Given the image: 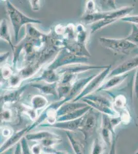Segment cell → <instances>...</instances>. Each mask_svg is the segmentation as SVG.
I'll return each instance as SVG.
<instances>
[{"label":"cell","instance_id":"45","mask_svg":"<svg viewBox=\"0 0 138 154\" xmlns=\"http://www.w3.org/2000/svg\"><path fill=\"white\" fill-rule=\"evenodd\" d=\"M133 154H138V151H136V152H135V153H134Z\"/></svg>","mask_w":138,"mask_h":154},{"label":"cell","instance_id":"12","mask_svg":"<svg viewBox=\"0 0 138 154\" xmlns=\"http://www.w3.org/2000/svg\"><path fill=\"white\" fill-rule=\"evenodd\" d=\"M87 106V104L82 103H71L64 104L62 105L59 109H58L56 112L57 118L65 115L66 114H69L70 112H74L79 109H82L84 107Z\"/></svg>","mask_w":138,"mask_h":154},{"label":"cell","instance_id":"36","mask_svg":"<svg viewBox=\"0 0 138 154\" xmlns=\"http://www.w3.org/2000/svg\"><path fill=\"white\" fill-rule=\"evenodd\" d=\"M21 77L20 76H12L11 77L9 81V84L11 86H15L19 84L21 80Z\"/></svg>","mask_w":138,"mask_h":154},{"label":"cell","instance_id":"26","mask_svg":"<svg viewBox=\"0 0 138 154\" xmlns=\"http://www.w3.org/2000/svg\"><path fill=\"white\" fill-rule=\"evenodd\" d=\"M71 88L72 86L68 85H63V86L58 87L57 88L58 96L60 98L65 96H67L70 92Z\"/></svg>","mask_w":138,"mask_h":154},{"label":"cell","instance_id":"8","mask_svg":"<svg viewBox=\"0 0 138 154\" xmlns=\"http://www.w3.org/2000/svg\"><path fill=\"white\" fill-rule=\"evenodd\" d=\"M128 76V74H126L110 77L108 80L107 81L104 83L102 84L96 91L98 92L112 89L113 88H115L116 86L120 85L121 83H122L127 78Z\"/></svg>","mask_w":138,"mask_h":154},{"label":"cell","instance_id":"15","mask_svg":"<svg viewBox=\"0 0 138 154\" xmlns=\"http://www.w3.org/2000/svg\"><path fill=\"white\" fill-rule=\"evenodd\" d=\"M1 38L7 41L11 46L13 52L14 51L15 47L12 44L11 40V35L9 29L8 22L6 19L2 20L1 22Z\"/></svg>","mask_w":138,"mask_h":154},{"label":"cell","instance_id":"5","mask_svg":"<svg viewBox=\"0 0 138 154\" xmlns=\"http://www.w3.org/2000/svg\"><path fill=\"white\" fill-rule=\"evenodd\" d=\"M138 67V55L126 60L110 71L108 78L115 75L128 74V72Z\"/></svg>","mask_w":138,"mask_h":154},{"label":"cell","instance_id":"35","mask_svg":"<svg viewBox=\"0 0 138 154\" xmlns=\"http://www.w3.org/2000/svg\"><path fill=\"white\" fill-rule=\"evenodd\" d=\"M21 146H22V154H31L28 145L26 142V139L25 138H23L22 140Z\"/></svg>","mask_w":138,"mask_h":154},{"label":"cell","instance_id":"3","mask_svg":"<svg viewBox=\"0 0 138 154\" xmlns=\"http://www.w3.org/2000/svg\"><path fill=\"white\" fill-rule=\"evenodd\" d=\"M88 59L85 57L79 56L68 51V49H63L60 51L57 57L50 65L47 69L56 70L60 67L69 64H75L87 63Z\"/></svg>","mask_w":138,"mask_h":154},{"label":"cell","instance_id":"40","mask_svg":"<svg viewBox=\"0 0 138 154\" xmlns=\"http://www.w3.org/2000/svg\"><path fill=\"white\" fill-rule=\"evenodd\" d=\"M32 9L34 11H38L40 8V1H30Z\"/></svg>","mask_w":138,"mask_h":154},{"label":"cell","instance_id":"21","mask_svg":"<svg viewBox=\"0 0 138 154\" xmlns=\"http://www.w3.org/2000/svg\"><path fill=\"white\" fill-rule=\"evenodd\" d=\"M114 132L108 128L103 126L101 129V134L104 141L109 146H111L112 144V133Z\"/></svg>","mask_w":138,"mask_h":154},{"label":"cell","instance_id":"33","mask_svg":"<svg viewBox=\"0 0 138 154\" xmlns=\"http://www.w3.org/2000/svg\"><path fill=\"white\" fill-rule=\"evenodd\" d=\"M12 116V114L11 110L6 109L5 110L2 111L1 114V117L2 121H9L11 120Z\"/></svg>","mask_w":138,"mask_h":154},{"label":"cell","instance_id":"19","mask_svg":"<svg viewBox=\"0 0 138 154\" xmlns=\"http://www.w3.org/2000/svg\"><path fill=\"white\" fill-rule=\"evenodd\" d=\"M47 100L46 98L41 96H35L32 100L33 109L36 110L41 109L47 105Z\"/></svg>","mask_w":138,"mask_h":154},{"label":"cell","instance_id":"27","mask_svg":"<svg viewBox=\"0 0 138 154\" xmlns=\"http://www.w3.org/2000/svg\"><path fill=\"white\" fill-rule=\"evenodd\" d=\"M126 103V98L122 95H119L114 100V105L117 109H125Z\"/></svg>","mask_w":138,"mask_h":154},{"label":"cell","instance_id":"42","mask_svg":"<svg viewBox=\"0 0 138 154\" xmlns=\"http://www.w3.org/2000/svg\"><path fill=\"white\" fill-rule=\"evenodd\" d=\"M14 154H22V146L20 143H18L14 151Z\"/></svg>","mask_w":138,"mask_h":154},{"label":"cell","instance_id":"13","mask_svg":"<svg viewBox=\"0 0 138 154\" xmlns=\"http://www.w3.org/2000/svg\"><path fill=\"white\" fill-rule=\"evenodd\" d=\"M82 121V118H79L75 120L66 122H60L54 125H51L52 127L58 128L63 130H75L81 125Z\"/></svg>","mask_w":138,"mask_h":154},{"label":"cell","instance_id":"30","mask_svg":"<svg viewBox=\"0 0 138 154\" xmlns=\"http://www.w3.org/2000/svg\"><path fill=\"white\" fill-rule=\"evenodd\" d=\"M121 21L127 23H131L132 24L138 25V15L127 16L121 19Z\"/></svg>","mask_w":138,"mask_h":154},{"label":"cell","instance_id":"41","mask_svg":"<svg viewBox=\"0 0 138 154\" xmlns=\"http://www.w3.org/2000/svg\"><path fill=\"white\" fill-rule=\"evenodd\" d=\"M2 135H3L5 137L10 136L11 135V130L9 128H4L2 131Z\"/></svg>","mask_w":138,"mask_h":154},{"label":"cell","instance_id":"37","mask_svg":"<svg viewBox=\"0 0 138 154\" xmlns=\"http://www.w3.org/2000/svg\"><path fill=\"white\" fill-rule=\"evenodd\" d=\"M87 8L88 12L86 14H91L93 13H95V4L94 2L93 1H90L87 3Z\"/></svg>","mask_w":138,"mask_h":154},{"label":"cell","instance_id":"24","mask_svg":"<svg viewBox=\"0 0 138 154\" xmlns=\"http://www.w3.org/2000/svg\"><path fill=\"white\" fill-rule=\"evenodd\" d=\"M77 27V30L78 32L77 42L79 44L84 45L83 43H85V41L86 40L87 35L86 30L84 29L83 26L81 25H79Z\"/></svg>","mask_w":138,"mask_h":154},{"label":"cell","instance_id":"11","mask_svg":"<svg viewBox=\"0 0 138 154\" xmlns=\"http://www.w3.org/2000/svg\"><path fill=\"white\" fill-rule=\"evenodd\" d=\"M90 109H91V106H86L82 109H79L74 112H70L69 114H66L65 115L58 117L57 121L60 122L73 121L79 118H81Z\"/></svg>","mask_w":138,"mask_h":154},{"label":"cell","instance_id":"7","mask_svg":"<svg viewBox=\"0 0 138 154\" xmlns=\"http://www.w3.org/2000/svg\"><path fill=\"white\" fill-rule=\"evenodd\" d=\"M109 66H95V65H88L82 64H75L72 65H68L66 66L62 67L60 69H58V74H64L66 72H69L71 74H75L86 72L90 69H101V68H106Z\"/></svg>","mask_w":138,"mask_h":154},{"label":"cell","instance_id":"17","mask_svg":"<svg viewBox=\"0 0 138 154\" xmlns=\"http://www.w3.org/2000/svg\"><path fill=\"white\" fill-rule=\"evenodd\" d=\"M26 139L30 141H43L47 139H57L56 135L47 131L30 134L26 136Z\"/></svg>","mask_w":138,"mask_h":154},{"label":"cell","instance_id":"38","mask_svg":"<svg viewBox=\"0 0 138 154\" xmlns=\"http://www.w3.org/2000/svg\"><path fill=\"white\" fill-rule=\"evenodd\" d=\"M32 154H41L42 153V149L41 146L39 144H36L34 145L32 147Z\"/></svg>","mask_w":138,"mask_h":154},{"label":"cell","instance_id":"20","mask_svg":"<svg viewBox=\"0 0 138 154\" xmlns=\"http://www.w3.org/2000/svg\"><path fill=\"white\" fill-rule=\"evenodd\" d=\"M116 21L112 20L105 19L101 20V21L93 23L91 26V33H93L97 31L98 30L104 27L107 26L111 24L112 23H114Z\"/></svg>","mask_w":138,"mask_h":154},{"label":"cell","instance_id":"9","mask_svg":"<svg viewBox=\"0 0 138 154\" xmlns=\"http://www.w3.org/2000/svg\"><path fill=\"white\" fill-rule=\"evenodd\" d=\"M57 74V73L55 72V70L54 71L52 69H50L47 68L43 72L42 75H40V77H36L31 79L29 81V82L44 81L48 83L49 84L54 83L59 80Z\"/></svg>","mask_w":138,"mask_h":154},{"label":"cell","instance_id":"22","mask_svg":"<svg viewBox=\"0 0 138 154\" xmlns=\"http://www.w3.org/2000/svg\"><path fill=\"white\" fill-rule=\"evenodd\" d=\"M125 38L136 45L138 48V27L136 25L132 24L131 32Z\"/></svg>","mask_w":138,"mask_h":154},{"label":"cell","instance_id":"39","mask_svg":"<svg viewBox=\"0 0 138 154\" xmlns=\"http://www.w3.org/2000/svg\"><path fill=\"white\" fill-rule=\"evenodd\" d=\"M26 112L33 120H35V119L37 118V112H36V110L34 109H28L27 110H26Z\"/></svg>","mask_w":138,"mask_h":154},{"label":"cell","instance_id":"28","mask_svg":"<svg viewBox=\"0 0 138 154\" xmlns=\"http://www.w3.org/2000/svg\"><path fill=\"white\" fill-rule=\"evenodd\" d=\"M103 152V146L100 143L99 141L95 140L93 145L91 154H101Z\"/></svg>","mask_w":138,"mask_h":154},{"label":"cell","instance_id":"25","mask_svg":"<svg viewBox=\"0 0 138 154\" xmlns=\"http://www.w3.org/2000/svg\"><path fill=\"white\" fill-rule=\"evenodd\" d=\"M69 139L70 140L71 144L72 147L76 154H84L82 152V149L81 148V145L76 139H74L73 137L71 136L70 134H68Z\"/></svg>","mask_w":138,"mask_h":154},{"label":"cell","instance_id":"4","mask_svg":"<svg viewBox=\"0 0 138 154\" xmlns=\"http://www.w3.org/2000/svg\"><path fill=\"white\" fill-rule=\"evenodd\" d=\"M111 67L112 65H109L107 68H105V69H104L101 73L96 76H95L88 83L86 87L82 90V91L79 94V95L77 96L73 100V102H75L78 100H81L82 98L90 95V94L92 93L93 91H96L100 88V85L103 82L104 80L108 76Z\"/></svg>","mask_w":138,"mask_h":154},{"label":"cell","instance_id":"44","mask_svg":"<svg viewBox=\"0 0 138 154\" xmlns=\"http://www.w3.org/2000/svg\"><path fill=\"white\" fill-rule=\"evenodd\" d=\"M56 154H63V152H57V153H56Z\"/></svg>","mask_w":138,"mask_h":154},{"label":"cell","instance_id":"6","mask_svg":"<svg viewBox=\"0 0 138 154\" xmlns=\"http://www.w3.org/2000/svg\"><path fill=\"white\" fill-rule=\"evenodd\" d=\"M95 77V75H90L89 77L82 78L76 81L72 86L70 92L68 96L66 97V98L63 100L60 101L62 105H63L70 100H73L75 99L74 98L75 97H76L79 95V93H81L82 91V90L86 87L88 83Z\"/></svg>","mask_w":138,"mask_h":154},{"label":"cell","instance_id":"23","mask_svg":"<svg viewBox=\"0 0 138 154\" xmlns=\"http://www.w3.org/2000/svg\"><path fill=\"white\" fill-rule=\"evenodd\" d=\"M26 86H23L21 89H19L18 91H14V93H11L9 95H7L5 97V102H13L16 101L19 98L20 94L23 91V90L26 88Z\"/></svg>","mask_w":138,"mask_h":154},{"label":"cell","instance_id":"31","mask_svg":"<svg viewBox=\"0 0 138 154\" xmlns=\"http://www.w3.org/2000/svg\"><path fill=\"white\" fill-rule=\"evenodd\" d=\"M110 122L111 127L114 130L116 126L122 122L123 120L121 116L119 115L115 117L110 118Z\"/></svg>","mask_w":138,"mask_h":154},{"label":"cell","instance_id":"16","mask_svg":"<svg viewBox=\"0 0 138 154\" xmlns=\"http://www.w3.org/2000/svg\"><path fill=\"white\" fill-rule=\"evenodd\" d=\"M27 131H28V128H26V129L21 130L20 131H18L17 133L15 134L14 135H13L12 137H11L8 141H7V142H6L3 145V146L1 148V152H3V151H6V149L17 143Z\"/></svg>","mask_w":138,"mask_h":154},{"label":"cell","instance_id":"2","mask_svg":"<svg viewBox=\"0 0 138 154\" xmlns=\"http://www.w3.org/2000/svg\"><path fill=\"white\" fill-rule=\"evenodd\" d=\"M99 39L100 44L104 48L117 54H129L131 51L138 48L136 45L127 40L125 38H115L101 37Z\"/></svg>","mask_w":138,"mask_h":154},{"label":"cell","instance_id":"18","mask_svg":"<svg viewBox=\"0 0 138 154\" xmlns=\"http://www.w3.org/2000/svg\"><path fill=\"white\" fill-rule=\"evenodd\" d=\"M82 99L90 100L91 101L95 102L96 103L101 104H103V105H105L107 106L113 108L112 102L110 101L108 99H107L105 97L100 96V95L98 96V95H89Z\"/></svg>","mask_w":138,"mask_h":154},{"label":"cell","instance_id":"1","mask_svg":"<svg viewBox=\"0 0 138 154\" xmlns=\"http://www.w3.org/2000/svg\"><path fill=\"white\" fill-rule=\"evenodd\" d=\"M6 5L9 17L10 18L14 30L16 42H17L20 30L23 25L26 24H29V23L40 24L41 23L39 20L34 19L25 15L19 10L16 8L10 1H6Z\"/></svg>","mask_w":138,"mask_h":154},{"label":"cell","instance_id":"34","mask_svg":"<svg viewBox=\"0 0 138 154\" xmlns=\"http://www.w3.org/2000/svg\"><path fill=\"white\" fill-rule=\"evenodd\" d=\"M133 92L136 98H138V67L136 68L133 83Z\"/></svg>","mask_w":138,"mask_h":154},{"label":"cell","instance_id":"29","mask_svg":"<svg viewBox=\"0 0 138 154\" xmlns=\"http://www.w3.org/2000/svg\"><path fill=\"white\" fill-rule=\"evenodd\" d=\"M95 120L93 116H89L86 122L84 125V128L86 131H89L90 130H92L93 128L95 126Z\"/></svg>","mask_w":138,"mask_h":154},{"label":"cell","instance_id":"43","mask_svg":"<svg viewBox=\"0 0 138 154\" xmlns=\"http://www.w3.org/2000/svg\"><path fill=\"white\" fill-rule=\"evenodd\" d=\"M110 154H116V153H115V144H112L111 151Z\"/></svg>","mask_w":138,"mask_h":154},{"label":"cell","instance_id":"14","mask_svg":"<svg viewBox=\"0 0 138 154\" xmlns=\"http://www.w3.org/2000/svg\"><path fill=\"white\" fill-rule=\"evenodd\" d=\"M32 86L36 88L44 94L52 95L55 96H58L57 82L52 84H47L46 85L41 84H32Z\"/></svg>","mask_w":138,"mask_h":154},{"label":"cell","instance_id":"32","mask_svg":"<svg viewBox=\"0 0 138 154\" xmlns=\"http://www.w3.org/2000/svg\"><path fill=\"white\" fill-rule=\"evenodd\" d=\"M12 74V70H11L10 67L6 66H5L3 67H2V75L4 79H7L11 78Z\"/></svg>","mask_w":138,"mask_h":154},{"label":"cell","instance_id":"10","mask_svg":"<svg viewBox=\"0 0 138 154\" xmlns=\"http://www.w3.org/2000/svg\"><path fill=\"white\" fill-rule=\"evenodd\" d=\"M82 99L87 104H89L90 106L92 107L103 114L110 116V117H115L119 115V113L115 109H114V108L107 106L101 104L96 103L95 102L91 101L90 100H87L85 99Z\"/></svg>","mask_w":138,"mask_h":154}]
</instances>
